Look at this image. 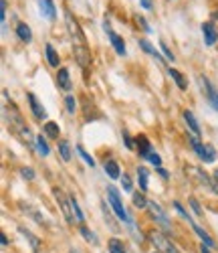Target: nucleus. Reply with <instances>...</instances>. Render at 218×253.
Instances as JSON below:
<instances>
[{"label":"nucleus","instance_id":"4","mask_svg":"<svg viewBox=\"0 0 218 253\" xmlns=\"http://www.w3.org/2000/svg\"><path fill=\"white\" fill-rule=\"evenodd\" d=\"M147 211H149L151 219H156V221H158V225H160L162 229L170 231V221H168V217H166V213H164V209H162L156 201H149V203H147Z\"/></svg>","mask_w":218,"mask_h":253},{"label":"nucleus","instance_id":"15","mask_svg":"<svg viewBox=\"0 0 218 253\" xmlns=\"http://www.w3.org/2000/svg\"><path fill=\"white\" fill-rule=\"evenodd\" d=\"M16 35H18V39L23 41V43H31V39H33V33L29 29V25H25V23H20L16 27Z\"/></svg>","mask_w":218,"mask_h":253},{"label":"nucleus","instance_id":"21","mask_svg":"<svg viewBox=\"0 0 218 253\" xmlns=\"http://www.w3.org/2000/svg\"><path fill=\"white\" fill-rule=\"evenodd\" d=\"M45 51H47V61H49V65H51V67H59V55H57V51L53 49V45H47Z\"/></svg>","mask_w":218,"mask_h":253},{"label":"nucleus","instance_id":"20","mask_svg":"<svg viewBox=\"0 0 218 253\" xmlns=\"http://www.w3.org/2000/svg\"><path fill=\"white\" fill-rule=\"evenodd\" d=\"M59 154L65 162H69L71 160V144L67 140H59Z\"/></svg>","mask_w":218,"mask_h":253},{"label":"nucleus","instance_id":"7","mask_svg":"<svg viewBox=\"0 0 218 253\" xmlns=\"http://www.w3.org/2000/svg\"><path fill=\"white\" fill-rule=\"evenodd\" d=\"M73 53H75V59L81 67H87L91 63V53L87 49V45H73Z\"/></svg>","mask_w":218,"mask_h":253},{"label":"nucleus","instance_id":"1","mask_svg":"<svg viewBox=\"0 0 218 253\" xmlns=\"http://www.w3.org/2000/svg\"><path fill=\"white\" fill-rule=\"evenodd\" d=\"M107 201H109V205H111L113 213H115L123 223H132V221H129V217H127V213H125V209H123V203H121V199H119V193L115 191L113 186H107Z\"/></svg>","mask_w":218,"mask_h":253},{"label":"nucleus","instance_id":"31","mask_svg":"<svg viewBox=\"0 0 218 253\" xmlns=\"http://www.w3.org/2000/svg\"><path fill=\"white\" fill-rule=\"evenodd\" d=\"M81 235L87 239V241H91V243H97V239H95V233L93 231H89L87 227H81Z\"/></svg>","mask_w":218,"mask_h":253},{"label":"nucleus","instance_id":"14","mask_svg":"<svg viewBox=\"0 0 218 253\" xmlns=\"http://www.w3.org/2000/svg\"><path fill=\"white\" fill-rule=\"evenodd\" d=\"M184 120H186V124H188V128L194 132V136H200V126H198V122H196L194 114L186 110V112H184Z\"/></svg>","mask_w":218,"mask_h":253},{"label":"nucleus","instance_id":"44","mask_svg":"<svg viewBox=\"0 0 218 253\" xmlns=\"http://www.w3.org/2000/svg\"><path fill=\"white\" fill-rule=\"evenodd\" d=\"M0 243H2V245H6V243H8V239H6V235H2V237H0Z\"/></svg>","mask_w":218,"mask_h":253},{"label":"nucleus","instance_id":"16","mask_svg":"<svg viewBox=\"0 0 218 253\" xmlns=\"http://www.w3.org/2000/svg\"><path fill=\"white\" fill-rule=\"evenodd\" d=\"M136 140H138V150H140V156H142V158H147V156H149V152H151V150H149V140H147L145 136H138Z\"/></svg>","mask_w":218,"mask_h":253},{"label":"nucleus","instance_id":"43","mask_svg":"<svg viewBox=\"0 0 218 253\" xmlns=\"http://www.w3.org/2000/svg\"><path fill=\"white\" fill-rule=\"evenodd\" d=\"M158 172H160V174H162V176H164V178H168V172H166V170H164V168H158Z\"/></svg>","mask_w":218,"mask_h":253},{"label":"nucleus","instance_id":"34","mask_svg":"<svg viewBox=\"0 0 218 253\" xmlns=\"http://www.w3.org/2000/svg\"><path fill=\"white\" fill-rule=\"evenodd\" d=\"M147 160L151 162V164H154V166H158L160 168V164H162V158L156 154V152H149V156H147Z\"/></svg>","mask_w":218,"mask_h":253},{"label":"nucleus","instance_id":"22","mask_svg":"<svg viewBox=\"0 0 218 253\" xmlns=\"http://www.w3.org/2000/svg\"><path fill=\"white\" fill-rule=\"evenodd\" d=\"M45 132H47V136H49V138L59 140V134H61L59 124H55V122H47V124H45Z\"/></svg>","mask_w":218,"mask_h":253},{"label":"nucleus","instance_id":"27","mask_svg":"<svg viewBox=\"0 0 218 253\" xmlns=\"http://www.w3.org/2000/svg\"><path fill=\"white\" fill-rule=\"evenodd\" d=\"M132 201H134V207H138V209H147V203H149V201H145L144 193H134Z\"/></svg>","mask_w":218,"mask_h":253},{"label":"nucleus","instance_id":"32","mask_svg":"<svg viewBox=\"0 0 218 253\" xmlns=\"http://www.w3.org/2000/svg\"><path fill=\"white\" fill-rule=\"evenodd\" d=\"M77 152H79V154H81V156H83V160H85V162H87V164H89V166H91V168H93V166H95V160H93V158H91V156H89V154H87V152H85V150H83V148H81V146H77Z\"/></svg>","mask_w":218,"mask_h":253},{"label":"nucleus","instance_id":"2","mask_svg":"<svg viewBox=\"0 0 218 253\" xmlns=\"http://www.w3.org/2000/svg\"><path fill=\"white\" fill-rule=\"evenodd\" d=\"M190 144H192V148H194V152L200 156V160H204V162H214V158H216V150L212 148V146H204L202 142H200V138L198 136H190Z\"/></svg>","mask_w":218,"mask_h":253},{"label":"nucleus","instance_id":"12","mask_svg":"<svg viewBox=\"0 0 218 253\" xmlns=\"http://www.w3.org/2000/svg\"><path fill=\"white\" fill-rule=\"evenodd\" d=\"M57 83H59V87L65 89V91H69L71 89V77H69V69H59L57 73Z\"/></svg>","mask_w":218,"mask_h":253},{"label":"nucleus","instance_id":"11","mask_svg":"<svg viewBox=\"0 0 218 253\" xmlns=\"http://www.w3.org/2000/svg\"><path fill=\"white\" fill-rule=\"evenodd\" d=\"M38 8H40V12L45 14L49 20H53V18L57 16V10H55L53 0H38Z\"/></svg>","mask_w":218,"mask_h":253},{"label":"nucleus","instance_id":"30","mask_svg":"<svg viewBox=\"0 0 218 253\" xmlns=\"http://www.w3.org/2000/svg\"><path fill=\"white\" fill-rule=\"evenodd\" d=\"M65 105H67V112H69V114H75V110H77V101H75L73 95H67V99H65Z\"/></svg>","mask_w":218,"mask_h":253},{"label":"nucleus","instance_id":"9","mask_svg":"<svg viewBox=\"0 0 218 253\" xmlns=\"http://www.w3.org/2000/svg\"><path fill=\"white\" fill-rule=\"evenodd\" d=\"M202 35H204V43H206L208 47H212L216 41H218V33H216V29H214L210 23H204V25H202Z\"/></svg>","mask_w":218,"mask_h":253},{"label":"nucleus","instance_id":"3","mask_svg":"<svg viewBox=\"0 0 218 253\" xmlns=\"http://www.w3.org/2000/svg\"><path fill=\"white\" fill-rule=\"evenodd\" d=\"M149 241L156 245V249H158V253H178V249H176V245H174L166 235H162V233H158V231H151L149 233Z\"/></svg>","mask_w":218,"mask_h":253},{"label":"nucleus","instance_id":"29","mask_svg":"<svg viewBox=\"0 0 218 253\" xmlns=\"http://www.w3.org/2000/svg\"><path fill=\"white\" fill-rule=\"evenodd\" d=\"M140 47H142V49H144V51H145V53H149V55H154V57H156V59H160V61H162V57H160V55H158V51H156V49H154V47H151V45H149V43H147V41H145V39H144V41H140Z\"/></svg>","mask_w":218,"mask_h":253},{"label":"nucleus","instance_id":"39","mask_svg":"<svg viewBox=\"0 0 218 253\" xmlns=\"http://www.w3.org/2000/svg\"><path fill=\"white\" fill-rule=\"evenodd\" d=\"M190 205H192V209H194V213H196V215H202V209H200L198 201H196V199H190Z\"/></svg>","mask_w":218,"mask_h":253},{"label":"nucleus","instance_id":"45","mask_svg":"<svg viewBox=\"0 0 218 253\" xmlns=\"http://www.w3.org/2000/svg\"><path fill=\"white\" fill-rule=\"evenodd\" d=\"M214 180L218 182V168H216V170H214Z\"/></svg>","mask_w":218,"mask_h":253},{"label":"nucleus","instance_id":"19","mask_svg":"<svg viewBox=\"0 0 218 253\" xmlns=\"http://www.w3.org/2000/svg\"><path fill=\"white\" fill-rule=\"evenodd\" d=\"M103 168H105V172H107L109 178H119V164L115 160H107Z\"/></svg>","mask_w":218,"mask_h":253},{"label":"nucleus","instance_id":"38","mask_svg":"<svg viewBox=\"0 0 218 253\" xmlns=\"http://www.w3.org/2000/svg\"><path fill=\"white\" fill-rule=\"evenodd\" d=\"M160 47H162V51H164V55H166V59H170V61H174V53L168 49V45L166 43H160Z\"/></svg>","mask_w":218,"mask_h":253},{"label":"nucleus","instance_id":"33","mask_svg":"<svg viewBox=\"0 0 218 253\" xmlns=\"http://www.w3.org/2000/svg\"><path fill=\"white\" fill-rule=\"evenodd\" d=\"M121 186H123V191H132V178H129L127 174L121 176Z\"/></svg>","mask_w":218,"mask_h":253},{"label":"nucleus","instance_id":"8","mask_svg":"<svg viewBox=\"0 0 218 253\" xmlns=\"http://www.w3.org/2000/svg\"><path fill=\"white\" fill-rule=\"evenodd\" d=\"M55 197H57V201H59V205H61V209H63V213H65V219H67V223H69V225L75 223V219H73V215H71V201L65 199V195H63L61 191H57V188H55Z\"/></svg>","mask_w":218,"mask_h":253},{"label":"nucleus","instance_id":"24","mask_svg":"<svg viewBox=\"0 0 218 253\" xmlns=\"http://www.w3.org/2000/svg\"><path fill=\"white\" fill-rule=\"evenodd\" d=\"M36 150H38V154L40 156H49V144H47V140L45 138H42V136H38L36 138Z\"/></svg>","mask_w":218,"mask_h":253},{"label":"nucleus","instance_id":"6","mask_svg":"<svg viewBox=\"0 0 218 253\" xmlns=\"http://www.w3.org/2000/svg\"><path fill=\"white\" fill-rule=\"evenodd\" d=\"M198 83H200V87H202V93H206V97H208V101L214 105V110L218 112V93H216V89L208 83V79L206 77H198Z\"/></svg>","mask_w":218,"mask_h":253},{"label":"nucleus","instance_id":"28","mask_svg":"<svg viewBox=\"0 0 218 253\" xmlns=\"http://www.w3.org/2000/svg\"><path fill=\"white\" fill-rule=\"evenodd\" d=\"M18 231H20V233H23V235L29 239V243H31V247H33V249H38V239H36V237L31 233V231H27L25 227H20Z\"/></svg>","mask_w":218,"mask_h":253},{"label":"nucleus","instance_id":"42","mask_svg":"<svg viewBox=\"0 0 218 253\" xmlns=\"http://www.w3.org/2000/svg\"><path fill=\"white\" fill-rule=\"evenodd\" d=\"M123 138H125V146H127V148H134V144H132V140H129L127 132H123Z\"/></svg>","mask_w":218,"mask_h":253},{"label":"nucleus","instance_id":"36","mask_svg":"<svg viewBox=\"0 0 218 253\" xmlns=\"http://www.w3.org/2000/svg\"><path fill=\"white\" fill-rule=\"evenodd\" d=\"M20 172H23V178H27V180H33L35 178V170H33V168H23Z\"/></svg>","mask_w":218,"mask_h":253},{"label":"nucleus","instance_id":"17","mask_svg":"<svg viewBox=\"0 0 218 253\" xmlns=\"http://www.w3.org/2000/svg\"><path fill=\"white\" fill-rule=\"evenodd\" d=\"M109 39H111V45H113L115 53H117V55H125V45H123V39H121L119 35H115V33H109Z\"/></svg>","mask_w":218,"mask_h":253},{"label":"nucleus","instance_id":"18","mask_svg":"<svg viewBox=\"0 0 218 253\" xmlns=\"http://www.w3.org/2000/svg\"><path fill=\"white\" fill-rule=\"evenodd\" d=\"M147 180H149V172H147V168H138V182H140V191L145 193L147 191Z\"/></svg>","mask_w":218,"mask_h":253},{"label":"nucleus","instance_id":"25","mask_svg":"<svg viewBox=\"0 0 218 253\" xmlns=\"http://www.w3.org/2000/svg\"><path fill=\"white\" fill-rule=\"evenodd\" d=\"M168 73H170V77H172L174 81H176V85H178L180 89H186V81H184V77H182V73H180V71H176V69H170Z\"/></svg>","mask_w":218,"mask_h":253},{"label":"nucleus","instance_id":"13","mask_svg":"<svg viewBox=\"0 0 218 253\" xmlns=\"http://www.w3.org/2000/svg\"><path fill=\"white\" fill-rule=\"evenodd\" d=\"M190 225H192V229H194V233H196V235H198V237L202 239V243H206L208 247H214V241L210 239V235L206 233V231H204L202 227H198V225H196L194 221H190Z\"/></svg>","mask_w":218,"mask_h":253},{"label":"nucleus","instance_id":"10","mask_svg":"<svg viewBox=\"0 0 218 253\" xmlns=\"http://www.w3.org/2000/svg\"><path fill=\"white\" fill-rule=\"evenodd\" d=\"M29 103H31V110H33V114H35L36 120H45V118H47L45 108H42V105L38 103V99H36L33 93H29Z\"/></svg>","mask_w":218,"mask_h":253},{"label":"nucleus","instance_id":"26","mask_svg":"<svg viewBox=\"0 0 218 253\" xmlns=\"http://www.w3.org/2000/svg\"><path fill=\"white\" fill-rule=\"evenodd\" d=\"M69 201H71V209H73V213L77 215V223H83V221H85V217H83V211H81V207H79L77 199H75V197H69Z\"/></svg>","mask_w":218,"mask_h":253},{"label":"nucleus","instance_id":"23","mask_svg":"<svg viewBox=\"0 0 218 253\" xmlns=\"http://www.w3.org/2000/svg\"><path fill=\"white\" fill-rule=\"evenodd\" d=\"M109 253H127L123 241H119V239H115V237L109 239Z\"/></svg>","mask_w":218,"mask_h":253},{"label":"nucleus","instance_id":"40","mask_svg":"<svg viewBox=\"0 0 218 253\" xmlns=\"http://www.w3.org/2000/svg\"><path fill=\"white\" fill-rule=\"evenodd\" d=\"M138 25H142V29H144V31H145V33H151V29H149V27H147V23H145V20H144V18H142V16H138Z\"/></svg>","mask_w":218,"mask_h":253},{"label":"nucleus","instance_id":"46","mask_svg":"<svg viewBox=\"0 0 218 253\" xmlns=\"http://www.w3.org/2000/svg\"><path fill=\"white\" fill-rule=\"evenodd\" d=\"M35 253H40V249H35Z\"/></svg>","mask_w":218,"mask_h":253},{"label":"nucleus","instance_id":"5","mask_svg":"<svg viewBox=\"0 0 218 253\" xmlns=\"http://www.w3.org/2000/svg\"><path fill=\"white\" fill-rule=\"evenodd\" d=\"M65 23H67V29H69V33H71V39L75 41L73 45H85V35H83V31H81V27L77 25V20H73V16L67 12L65 14Z\"/></svg>","mask_w":218,"mask_h":253},{"label":"nucleus","instance_id":"41","mask_svg":"<svg viewBox=\"0 0 218 253\" xmlns=\"http://www.w3.org/2000/svg\"><path fill=\"white\" fill-rule=\"evenodd\" d=\"M140 4H142V8L149 10V8H151V0H140Z\"/></svg>","mask_w":218,"mask_h":253},{"label":"nucleus","instance_id":"37","mask_svg":"<svg viewBox=\"0 0 218 253\" xmlns=\"http://www.w3.org/2000/svg\"><path fill=\"white\" fill-rule=\"evenodd\" d=\"M0 18H2V25H4V20H6V0H0Z\"/></svg>","mask_w":218,"mask_h":253},{"label":"nucleus","instance_id":"35","mask_svg":"<svg viewBox=\"0 0 218 253\" xmlns=\"http://www.w3.org/2000/svg\"><path fill=\"white\" fill-rule=\"evenodd\" d=\"M174 209H176V211H178V213H180V215H182V217H184V219H186V221H188V223H190V221H192V219H190V217H188V213H186V211H184V209H182V205H180V203H178V201H176V203H174Z\"/></svg>","mask_w":218,"mask_h":253}]
</instances>
